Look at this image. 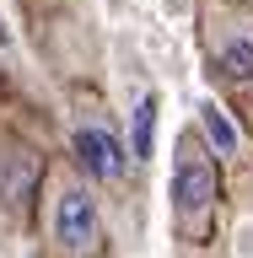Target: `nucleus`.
<instances>
[{
  "instance_id": "obj_1",
  "label": "nucleus",
  "mask_w": 253,
  "mask_h": 258,
  "mask_svg": "<svg viewBox=\"0 0 253 258\" xmlns=\"http://www.w3.org/2000/svg\"><path fill=\"white\" fill-rule=\"evenodd\" d=\"M210 215H216V167H210L205 145L183 135L178 140V161H173V221L183 226V237H205Z\"/></svg>"
},
{
  "instance_id": "obj_2",
  "label": "nucleus",
  "mask_w": 253,
  "mask_h": 258,
  "mask_svg": "<svg viewBox=\"0 0 253 258\" xmlns=\"http://www.w3.org/2000/svg\"><path fill=\"white\" fill-rule=\"evenodd\" d=\"M205 43H210V64L232 86H253V16L210 6L205 11Z\"/></svg>"
},
{
  "instance_id": "obj_3",
  "label": "nucleus",
  "mask_w": 253,
  "mask_h": 258,
  "mask_svg": "<svg viewBox=\"0 0 253 258\" xmlns=\"http://www.w3.org/2000/svg\"><path fill=\"white\" fill-rule=\"evenodd\" d=\"M54 242H60L70 258H92L97 242H103V221H97V205L86 188H65L60 205H54Z\"/></svg>"
},
{
  "instance_id": "obj_4",
  "label": "nucleus",
  "mask_w": 253,
  "mask_h": 258,
  "mask_svg": "<svg viewBox=\"0 0 253 258\" xmlns=\"http://www.w3.org/2000/svg\"><path fill=\"white\" fill-rule=\"evenodd\" d=\"M76 156H81V167L92 177H119L124 172V145H119V135H113L108 124H97V118L76 124Z\"/></svg>"
},
{
  "instance_id": "obj_5",
  "label": "nucleus",
  "mask_w": 253,
  "mask_h": 258,
  "mask_svg": "<svg viewBox=\"0 0 253 258\" xmlns=\"http://www.w3.org/2000/svg\"><path fill=\"white\" fill-rule=\"evenodd\" d=\"M151 135H157V97H145L135 108V161L151 156Z\"/></svg>"
},
{
  "instance_id": "obj_6",
  "label": "nucleus",
  "mask_w": 253,
  "mask_h": 258,
  "mask_svg": "<svg viewBox=\"0 0 253 258\" xmlns=\"http://www.w3.org/2000/svg\"><path fill=\"white\" fill-rule=\"evenodd\" d=\"M205 135H210V145H216V156H232V151H237V129L226 124L221 108H205Z\"/></svg>"
},
{
  "instance_id": "obj_7",
  "label": "nucleus",
  "mask_w": 253,
  "mask_h": 258,
  "mask_svg": "<svg viewBox=\"0 0 253 258\" xmlns=\"http://www.w3.org/2000/svg\"><path fill=\"white\" fill-rule=\"evenodd\" d=\"M0 48H11V27L6 22H0Z\"/></svg>"
}]
</instances>
